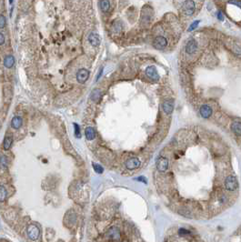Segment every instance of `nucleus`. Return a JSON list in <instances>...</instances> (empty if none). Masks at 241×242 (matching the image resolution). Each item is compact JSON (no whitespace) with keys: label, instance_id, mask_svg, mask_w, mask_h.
Segmentation results:
<instances>
[{"label":"nucleus","instance_id":"nucleus-17","mask_svg":"<svg viewBox=\"0 0 241 242\" xmlns=\"http://www.w3.org/2000/svg\"><path fill=\"white\" fill-rule=\"evenodd\" d=\"M90 99H92V101L94 102H98L100 99H101V90L99 88H95L92 91L91 95H90Z\"/></svg>","mask_w":241,"mask_h":242},{"label":"nucleus","instance_id":"nucleus-23","mask_svg":"<svg viewBox=\"0 0 241 242\" xmlns=\"http://www.w3.org/2000/svg\"><path fill=\"white\" fill-rule=\"evenodd\" d=\"M0 167L2 168H8V159L5 156H0Z\"/></svg>","mask_w":241,"mask_h":242},{"label":"nucleus","instance_id":"nucleus-32","mask_svg":"<svg viewBox=\"0 0 241 242\" xmlns=\"http://www.w3.org/2000/svg\"><path fill=\"white\" fill-rule=\"evenodd\" d=\"M137 180H139V181H143L144 183H147V180L145 179L144 177H139V178H137Z\"/></svg>","mask_w":241,"mask_h":242},{"label":"nucleus","instance_id":"nucleus-2","mask_svg":"<svg viewBox=\"0 0 241 242\" xmlns=\"http://www.w3.org/2000/svg\"><path fill=\"white\" fill-rule=\"evenodd\" d=\"M225 187L228 191H235L238 187V181L236 177L228 176L225 179Z\"/></svg>","mask_w":241,"mask_h":242},{"label":"nucleus","instance_id":"nucleus-3","mask_svg":"<svg viewBox=\"0 0 241 242\" xmlns=\"http://www.w3.org/2000/svg\"><path fill=\"white\" fill-rule=\"evenodd\" d=\"M27 237L31 239V240H36L40 235V229L37 226H36L35 224H30L27 227Z\"/></svg>","mask_w":241,"mask_h":242},{"label":"nucleus","instance_id":"nucleus-5","mask_svg":"<svg viewBox=\"0 0 241 242\" xmlns=\"http://www.w3.org/2000/svg\"><path fill=\"white\" fill-rule=\"evenodd\" d=\"M89 77V71L86 68H80L77 72V80L79 84H84Z\"/></svg>","mask_w":241,"mask_h":242},{"label":"nucleus","instance_id":"nucleus-26","mask_svg":"<svg viewBox=\"0 0 241 242\" xmlns=\"http://www.w3.org/2000/svg\"><path fill=\"white\" fill-rule=\"evenodd\" d=\"M178 235H179L180 237H186V236L190 235V231H188V230L186 229V228H179V230H178Z\"/></svg>","mask_w":241,"mask_h":242},{"label":"nucleus","instance_id":"nucleus-4","mask_svg":"<svg viewBox=\"0 0 241 242\" xmlns=\"http://www.w3.org/2000/svg\"><path fill=\"white\" fill-rule=\"evenodd\" d=\"M153 46H154L155 48H157V49H158V50L164 49V48L167 46V40L163 36H158L154 39Z\"/></svg>","mask_w":241,"mask_h":242},{"label":"nucleus","instance_id":"nucleus-7","mask_svg":"<svg viewBox=\"0 0 241 242\" xmlns=\"http://www.w3.org/2000/svg\"><path fill=\"white\" fill-rule=\"evenodd\" d=\"M198 49V43L194 38H191L190 40H188V42L186 45V52L188 55H192L194 54Z\"/></svg>","mask_w":241,"mask_h":242},{"label":"nucleus","instance_id":"nucleus-25","mask_svg":"<svg viewBox=\"0 0 241 242\" xmlns=\"http://www.w3.org/2000/svg\"><path fill=\"white\" fill-rule=\"evenodd\" d=\"M199 20H196V21H194L193 23H191V25L189 26V27H188V31H193L194 29H196L198 27H199Z\"/></svg>","mask_w":241,"mask_h":242},{"label":"nucleus","instance_id":"nucleus-10","mask_svg":"<svg viewBox=\"0 0 241 242\" xmlns=\"http://www.w3.org/2000/svg\"><path fill=\"white\" fill-rule=\"evenodd\" d=\"M140 164H141L140 160L137 158H130L126 162V168L128 170H134V169L139 168Z\"/></svg>","mask_w":241,"mask_h":242},{"label":"nucleus","instance_id":"nucleus-11","mask_svg":"<svg viewBox=\"0 0 241 242\" xmlns=\"http://www.w3.org/2000/svg\"><path fill=\"white\" fill-rule=\"evenodd\" d=\"M88 42L93 46H99L100 45V42H101L99 35L98 33H95V32L90 33L89 36H88Z\"/></svg>","mask_w":241,"mask_h":242},{"label":"nucleus","instance_id":"nucleus-13","mask_svg":"<svg viewBox=\"0 0 241 242\" xmlns=\"http://www.w3.org/2000/svg\"><path fill=\"white\" fill-rule=\"evenodd\" d=\"M163 110L167 115H169L173 112L174 110V103L170 100H166L164 101L163 105H162Z\"/></svg>","mask_w":241,"mask_h":242},{"label":"nucleus","instance_id":"nucleus-20","mask_svg":"<svg viewBox=\"0 0 241 242\" xmlns=\"http://www.w3.org/2000/svg\"><path fill=\"white\" fill-rule=\"evenodd\" d=\"M7 197H8L7 188L4 186L0 185V202H4L7 200Z\"/></svg>","mask_w":241,"mask_h":242},{"label":"nucleus","instance_id":"nucleus-16","mask_svg":"<svg viewBox=\"0 0 241 242\" xmlns=\"http://www.w3.org/2000/svg\"><path fill=\"white\" fill-rule=\"evenodd\" d=\"M85 134H86V137L87 140H93V139H95V135H96L95 128L92 127H86V131H85Z\"/></svg>","mask_w":241,"mask_h":242},{"label":"nucleus","instance_id":"nucleus-22","mask_svg":"<svg viewBox=\"0 0 241 242\" xmlns=\"http://www.w3.org/2000/svg\"><path fill=\"white\" fill-rule=\"evenodd\" d=\"M92 167L94 168V170L98 173V174H102L104 172V168L99 165V164H96V163H92Z\"/></svg>","mask_w":241,"mask_h":242},{"label":"nucleus","instance_id":"nucleus-30","mask_svg":"<svg viewBox=\"0 0 241 242\" xmlns=\"http://www.w3.org/2000/svg\"><path fill=\"white\" fill-rule=\"evenodd\" d=\"M217 15H218V20H220V21H223V19H224V17H223V14H222V12H221V11H218V12L217 13Z\"/></svg>","mask_w":241,"mask_h":242},{"label":"nucleus","instance_id":"nucleus-15","mask_svg":"<svg viewBox=\"0 0 241 242\" xmlns=\"http://www.w3.org/2000/svg\"><path fill=\"white\" fill-rule=\"evenodd\" d=\"M231 130L236 136H241V122L233 121L231 124Z\"/></svg>","mask_w":241,"mask_h":242},{"label":"nucleus","instance_id":"nucleus-1","mask_svg":"<svg viewBox=\"0 0 241 242\" xmlns=\"http://www.w3.org/2000/svg\"><path fill=\"white\" fill-rule=\"evenodd\" d=\"M182 12L184 15L190 17L195 13L196 10V4L193 0H186V1L182 4Z\"/></svg>","mask_w":241,"mask_h":242},{"label":"nucleus","instance_id":"nucleus-33","mask_svg":"<svg viewBox=\"0 0 241 242\" xmlns=\"http://www.w3.org/2000/svg\"><path fill=\"white\" fill-rule=\"evenodd\" d=\"M13 1H14V0H9V4L12 5V4H13Z\"/></svg>","mask_w":241,"mask_h":242},{"label":"nucleus","instance_id":"nucleus-24","mask_svg":"<svg viewBox=\"0 0 241 242\" xmlns=\"http://www.w3.org/2000/svg\"><path fill=\"white\" fill-rule=\"evenodd\" d=\"M74 127H75V136L77 138H80L81 137V133H80V127L77 124L74 123Z\"/></svg>","mask_w":241,"mask_h":242},{"label":"nucleus","instance_id":"nucleus-28","mask_svg":"<svg viewBox=\"0 0 241 242\" xmlns=\"http://www.w3.org/2000/svg\"><path fill=\"white\" fill-rule=\"evenodd\" d=\"M229 3L234 4V5H236V6H237V7H239L241 8V1H240V0H230Z\"/></svg>","mask_w":241,"mask_h":242},{"label":"nucleus","instance_id":"nucleus-21","mask_svg":"<svg viewBox=\"0 0 241 242\" xmlns=\"http://www.w3.org/2000/svg\"><path fill=\"white\" fill-rule=\"evenodd\" d=\"M12 144H13V138L11 137H7L4 140V149L5 150H8L10 149V148L12 147Z\"/></svg>","mask_w":241,"mask_h":242},{"label":"nucleus","instance_id":"nucleus-31","mask_svg":"<svg viewBox=\"0 0 241 242\" xmlns=\"http://www.w3.org/2000/svg\"><path fill=\"white\" fill-rule=\"evenodd\" d=\"M102 73H103V68H100V70H99V74H98V77H96V80H99V79L100 78V77L102 76Z\"/></svg>","mask_w":241,"mask_h":242},{"label":"nucleus","instance_id":"nucleus-9","mask_svg":"<svg viewBox=\"0 0 241 242\" xmlns=\"http://www.w3.org/2000/svg\"><path fill=\"white\" fill-rule=\"evenodd\" d=\"M146 74L147 76L152 79V80H155V81H158L159 79V74L156 68V67L154 66H149L146 68Z\"/></svg>","mask_w":241,"mask_h":242},{"label":"nucleus","instance_id":"nucleus-18","mask_svg":"<svg viewBox=\"0 0 241 242\" xmlns=\"http://www.w3.org/2000/svg\"><path fill=\"white\" fill-rule=\"evenodd\" d=\"M15 64V58L12 55H8L4 58V66L7 68H11Z\"/></svg>","mask_w":241,"mask_h":242},{"label":"nucleus","instance_id":"nucleus-8","mask_svg":"<svg viewBox=\"0 0 241 242\" xmlns=\"http://www.w3.org/2000/svg\"><path fill=\"white\" fill-rule=\"evenodd\" d=\"M168 164L169 161L167 158L165 157H160L158 160H157V168L160 171V172H165L167 171V169L168 168Z\"/></svg>","mask_w":241,"mask_h":242},{"label":"nucleus","instance_id":"nucleus-29","mask_svg":"<svg viewBox=\"0 0 241 242\" xmlns=\"http://www.w3.org/2000/svg\"><path fill=\"white\" fill-rule=\"evenodd\" d=\"M5 43V36L0 32V46Z\"/></svg>","mask_w":241,"mask_h":242},{"label":"nucleus","instance_id":"nucleus-27","mask_svg":"<svg viewBox=\"0 0 241 242\" xmlns=\"http://www.w3.org/2000/svg\"><path fill=\"white\" fill-rule=\"evenodd\" d=\"M7 25V19L6 17L3 15H0V28H4Z\"/></svg>","mask_w":241,"mask_h":242},{"label":"nucleus","instance_id":"nucleus-14","mask_svg":"<svg viewBox=\"0 0 241 242\" xmlns=\"http://www.w3.org/2000/svg\"><path fill=\"white\" fill-rule=\"evenodd\" d=\"M23 124V119L19 116H15L11 120V127L14 129H19Z\"/></svg>","mask_w":241,"mask_h":242},{"label":"nucleus","instance_id":"nucleus-6","mask_svg":"<svg viewBox=\"0 0 241 242\" xmlns=\"http://www.w3.org/2000/svg\"><path fill=\"white\" fill-rule=\"evenodd\" d=\"M107 237L112 240H119L120 239V230L117 228V227H112L110 228L107 234H106Z\"/></svg>","mask_w":241,"mask_h":242},{"label":"nucleus","instance_id":"nucleus-12","mask_svg":"<svg viewBox=\"0 0 241 242\" xmlns=\"http://www.w3.org/2000/svg\"><path fill=\"white\" fill-rule=\"evenodd\" d=\"M200 115L203 118H208L212 115V108L208 105H203L200 108Z\"/></svg>","mask_w":241,"mask_h":242},{"label":"nucleus","instance_id":"nucleus-19","mask_svg":"<svg viewBox=\"0 0 241 242\" xmlns=\"http://www.w3.org/2000/svg\"><path fill=\"white\" fill-rule=\"evenodd\" d=\"M100 8L102 12L107 13L110 9V2L109 0H101L100 1Z\"/></svg>","mask_w":241,"mask_h":242}]
</instances>
